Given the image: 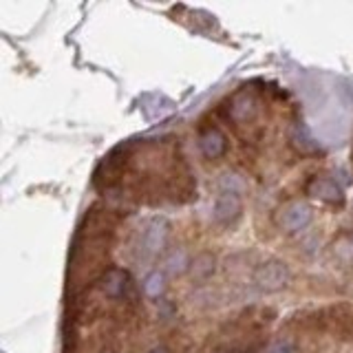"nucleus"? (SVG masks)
<instances>
[{
	"mask_svg": "<svg viewBox=\"0 0 353 353\" xmlns=\"http://www.w3.org/2000/svg\"><path fill=\"white\" fill-rule=\"evenodd\" d=\"M290 281V268L281 261H268L254 272V283L261 292H279Z\"/></svg>",
	"mask_w": 353,
	"mask_h": 353,
	"instance_id": "1",
	"label": "nucleus"
},
{
	"mask_svg": "<svg viewBox=\"0 0 353 353\" xmlns=\"http://www.w3.org/2000/svg\"><path fill=\"white\" fill-rule=\"evenodd\" d=\"M99 287H102L104 296H108V298H126L128 296V298H132V301L137 298L135 283H132L128 272L119 270V268L108 270L102 276V283H99Z\"/></svg>",
	"mask_w": 353,
	"mask_h": 353,
	"instance_id": "2",
	"label": "nucleus"
},
{
	"mask_svg": "<svg viewBox=\"0 0 353 353\" xmlns=\"http://www.w3.org/2000/svg\"><path fill=\"white\" fill-rule=\"evenodd\" d=\"M312 219H314L312 208L303 201H294L279 212V228L285 232H301L312 223Z\"/></svg>",
	"mask_w": 353,
	"mask_h": 353,
	"instance_id": "3",
	"label": "nucleus"
},
{
	"mask_svg": "<svg viewBox=\"0 0 353 353\" xmlns=\"http://www.w3.org/2000/svg\"><path fill=\"white\" fill-rule=\"evenodd\" d=\"M168 234H170V223L165 219L157 216L152 219L150 223L143 228L141 232V250L148 254V256H154L157 252L163 250L165 241H168Z\"/></svg>",
	"mask_w": 353,
	"mask_h": 353,
	"instance_id": "4",
	"label": "nucleus"
},
{
	"mask_svg": "<svg viewBox=\"0 0 353 353\" xmlns=\"http://www.w3.org/2000/svg\"><path fill=\"white\" fill-rule=\"evenodd\" d=\"M241 194L236 192H221L214 199V208H212V216L219 225H234L236 219L241 216Z\"/></svg>",
	"mask_w": 353,
	"mask_h": 353,
	"instance_id": "5",
	"label": "nucleus"
},
{
	"mask_svg": "<svg viewBox=\"0 0 353 353\" xmlns=\"http://www.w3.org/2000/svg\"><path fill=\"white\" fill-rule=\"evenodd\" d=\"M199 150H201L203 157L208 159H219V157H223L228 150V139L219 128L208 126L199 132Z\"/></svg>",
	"mask_w": 353,
	"mask_h": 353,
	"instance_id": "6",
	"label": "nucleus"
},
{
	"mask_svg": "<svg viewBox=\"0 0 353 353\" xmlns=\"http://www.w3.org/2000/svg\"><path fill=\"white\" fill-rule=\"evenodd\" d=\"M256 110H259V106H256L254 95L248 91H241L230 99L228 115L234 124H245V121H252L254 117H256Z\"/></svg>",
	"mask_w": 353,
	"mask_h": 353,
	"instance_id": "7",
	"label": "nucleus"
},
{
	"mask_svg": "<svg viewBox=\"0 0 353 353\" xmlns=\"http://www.w3.org/2000/svg\"><path fill=\"white\" fill-rule=\"evenodd\" d=\"M307 192L316 199H320V201H329V203H336L342 199L340 183L329 179V176H314L312 183L307 185Z\"/></svg>",
	"mask_w": 353,
	"mask_h": 353,
	"instance_id": "8",
	"label": "nucleus"
},
{
	"mask_svg": "<svg viewBox=\"0 0 353 353\" xmlns=\"http://www.w3.org/2000/svg\"><path fill=\"white\" fill-rule=\"evenodd\" d=\"M190 265L192 263H190V256H188L185 250H174V252L168 254V256H165L163 270L168 272V274H172V276H179L185 270H190Z\"/></svg>",
	"mask_w": 353,
	"mask_h": 353,
	"instance_id": "9",
	"label": "nucleus"
},
{
	"mask_svg": "<svg viewBox=\"0 0 353 353\" xmlns=\"http://www.w3.org/2000/svg\"><path fill=\"white\" fill-rule=\"evenodd\" d=\"M190 270H192V276H196V279H205V276H210L214 270V259L210 256V254H199V256L192 261Z\"/></svg>",
	"mask_w": 353,
	"mask_h": 353,
	"instance_id": "10",
	"label": "nucleus"
},
{
	"mask_svg": "<svg viewBox=\"0 0 353 353\" xmlns=\"http://www.w3.org/2000/svg\"><path fill=\"white\" fill-rule=\"evenodd\" d=\"M165 290V283H163V274L159 272H152L146 276V281H143V292H146L150 298H159Z\"/></svg>",
	"mask_w": 353,
	"mask_h": 353,
	"instance_id": "11",
	"label": "nucleus"
},
{
	"mask_svg": "<svg viewBox=\"0 0 353 353\" xmlns=\"http://www.w3.org/2000/svg\"><path fill=\"white\" fill-rule=\"evenodd\" d=\"M219 188H221V192H236L241 194L243 190H245V183H243V179L239 174H223L219 179Z\"/></svg>",
	"mask_w": 353,
	"mask_h": 353,
	"instance_id": "12",
	"label": "nucleus"
},
{
	"mask_svg": "<svg viewBox=\"0 0 353 353\" xmlns=\"http://www.w3.org/2000/svg\"><path fill=\"white\" fill-rule=\"evenodd\" d=\"M265 353H296V342L292 338H279L272 342Z\"/></svg>",
	"mask_w": 353,
	"mask_h": 353,
	"instance_id": "13",
	"label": "nucleus"
},
{
	"mask_svg": "<svg viewBox=\"0 0 353 353\" xmlns=\"http://www.w3.org/2000/svg\"><path fill=\"white\" fill-rule=\"evenodd\" d=\"M292 139H294V143H296V146L301 148V150H307V152H309V150H316V141L307 135V130L296 128V130H294V137H292Z\"/></svg>",
	"mask_w": 353,
	"mask_h": 353,
	"instance_id": "14",
	"label": "nucleus"
},
{
	"mask_svg": "<svg viewBox=\"0 0 353 353\" xmlns=\"http://www.w3.org/2000/svg\"><path fill=\"white\" fill-rule=\"evenodd\" d=\"M148 353H170L168 349H165V347H154L152 351H148Z\"/></svg>",
	"mask_w": 353,
	"mask_h": 353,
	"instance_id": "15",
	"label": "nucleus"
},
{
	"mask_svg": "<svg viewBox=\"0 0 353 353\" xmlns=\"http://www.w3.org/2000/svg\"><path fill=\"white\" fill-rule=\"evenodd\" d=\"M351 243H353V234H351Z\"/></svg>",
	"mask_w": 353,
	"mask_h": 353,
	"instance_id": "16",
	"label": "nucleus"
}]
</instances>
